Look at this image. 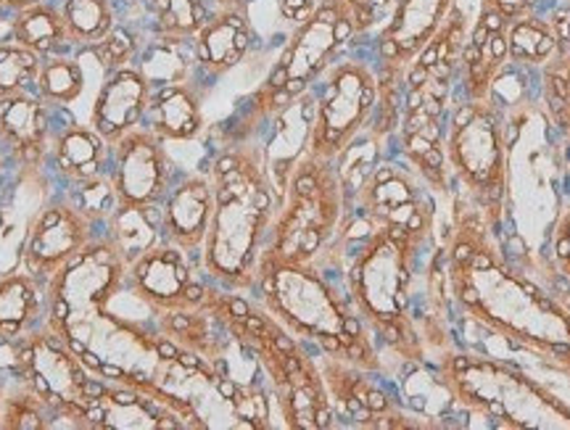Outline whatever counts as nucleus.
<instances>
[{"label":"nucleus","mask_w":570,"mask_h":430,"mask_svg":"<svg viewBox=\"0 0 570 430\" xmlns=\"http://www.w3.org/2000/svg\"><path fill=\"white\" fill-rule=\"evenodd\" d=\"M441 256L449 296L468 320L570 375V310L512 264L502 235L462 196L454 198Z\"/></svg>","instance_id":"f257e3e1"},{"label":"nucleus","mask_w":570,"mask_h":430,"mask_svg":"<svg viewBox=\"0 0 570 430\" xmlns=\"http://www.w3.org/2000/svg\"><path fill=\"white\" fill-rule=\"evenodd\" d=\"M436 246V209L428 204L415 217L370 225L346 272V296L354 312L399 360L423 364L425 343L412 320L417 270Z\"/></svg>","instance_id":"f03ea898"},{"label":"nucleus","mask_w":570,"mask_h":430,"mask_svg":"<svg viewBox=\"0 0 570 430\" xmlns=\"http://www.w3.org/2000/svg\"><path fill=\"white\" fill-rule=\"evenodd\" d=\"M206 172L214 183V214L198 264L219 289L252 293L281 209L259 143L254 138L225 143Z\"/></svg>","instance_id":"7ed1b4c3"},{"label":"nucleus","mask_w":570,"mask_h":430,"mask_svg":"<svg viewBox=\"0 0 570 430\" xmlns=\"http://www.w3.org/2000/svg\"><path fill=\"white\" fill-rule=\"evenodd\" d=\"M252 291L285 331L317 346L320 354L341 356L367 372L383 370L370 328L317 262H283L262 254Z\"/></svg>","instance_id":"20e7f679"},{"label":"nucleus","mask_w":570,"mask_h":430,"mask_svg":"<svg viewBox=\"0 0 570 430\" xmlns=\"http://www.w3.org/2000/svg\"><path fill=\"white\" fill-rule=\"evenodd\" d=\"M377 11L381 9L373 0H315L312 9L296 19L265 82L225 130V143L254 138L256 127L267 125L283 106L315 88L320 77L341 59V50L375 25Z\"/></svg>","instance_id":"39448f33"},{"label":"nucleus","mask_w":570,"mask_h":430,"mask_svg":"<svg viewBox=\"0 0 570 430\" xmlns=\"http://www.w3.org/2000/svg\"><path fill=\"white\" fill-rule=\"evenodd\" d=\"M206 301L252 346L256 360L262 362L269 397L277 401L285 426L298 430L333 428L336 410H333L331 393L325 389L317 360H312L302 341L285 331L265 306L248 301L244 293L225 291L212 283Z\"/></svg>","instance_id":"423d86ee"},{"label":"nucleus","mask_w":570,"mask_h":430,"mask_svg":"<svg viewBox=\"0 0 570 430\" xmlns=\"http://www.w3.org/2000/svg\"><path fill=\"white\" fill-rule=\"evenodd\" d=\"M465 11H458L404 75L402 119L396 127V146L407 167L436 196L452 193L446 169L444 133L452 114L454 88L460 80V53L468 40Z\"/></svg>","instance_id":"0eeeda50"},{"label":"nucleus","mask_w":570,"mask_h":430,"mask_svg":"<svg viewBox=\"0 0 570 430\" xmlns=\"http://www.w3.org/2000/svg\"><path fill=\"white\" fill-rule=\"evenodd\" d=\"M436 381L452 404L497 428L570 430V407L544 383L497 356L449 346L439 354Z\"/></svg>","instance_id":"6e6552de"},{"label":"nucleus","mask_w":570,"mask_h":430,"mask_svg":"<svg viewBox=\"0 0 570 430\" xmlns=\"http://www.w3.org/2000/svg\"><path fill=\"white\" fill-rule=\"evenodd\" d=\"M444 156L462 198L491 231L504 235L512 198V135L497 92L454 104L444 133Z\"/></svg>","instance_id":"1a4fd4ad"},{"label":"nucleus","mask_w":570,"mask_h":430,"mask_svg":"<svg viewBox=\"0 0 570 430\" xmlns=\"http://www.w3.org/2000/svg\"><path fill=\"white\" fill-rule=\"evenodd\" d=\"M348 204L352 198L338 164L306 154L285 185L265 256L320 262L344 235Z\"/></svg>","instance_id":"9d476101"},{"label":"nucleus","mask_w":570,"mask_h":430,"mask_svg":"<svg viewBox=\"0 0 570 430\" xmlns=\"http://www.w3.org/2000/svg\"><path fill=\"white\" fill-rule=\"evenodd\" d=\"M460 9V0H394L391 3V17L375 38V75L381 96H377V111L367 138L377 146L396 135L407 69Z\"/></svg>","instance_id":"9b49d317"},{"label":"nucleus","mask_w":570,"mask_h":430,"mask_svg":"<svg viewBox=\"0 0 570 430\" xmlns=\"http://www.w3.org/2000/svg\"><path fill=\"white\" fill-rule=\"evenodd\" d=\"M315 121L306 154L338 162L348 148L367 135L377 111V75L362 59H338L320 77L315 88Z\"/></svg>","instance_id":"f8f14e48"},{"label":"nucleus","mask_w":570,"mask_h":430,"mask_svg":"<svg viewBox=\"0 0 570 430\" xmlns=\"http://www.w3.org/2000/svg\"><path fill=\"white\" fill-rule=\"evenodd\" d=\"M17 370L24 389L46 401L56 418L75 420V428H85V410L106 385L69 341L48 325L19 343Z\"/></svg>","instance_id":"ddd939ff"},{"label":"nucleus","mask_w":570,"mask_h":430,"mask_svg":"<svg viewBox=\"0 0 570 430\" xmlns=\"http://www.w3.org/2000/svg\"><path fill=\"white\" fill-rule=\"evenodd\" d=\"M125 281L127 262L104 235H98L46 283V325L59 333L71 322L106 310L111 299L125 289Z\"/></svg>","instance_id":"4468645a"},{"label":"nucleus","mask_w":570,"mask_h":430,"mask_svg":"<svg viewBox=\"0 0 570 430\" xmlns=\"http://www.w3.org/2000/svg\"><path fill=\"white\" fill-rule=\"evenodd\" d=\"M125 285L161 317L202 304L212 281L202 272V264H194V254L161 241L127 267Z\"/></svg>","instance_id":"2eb2a0df"},{"label":"nucleus","mask_w":570,"mask_h":430,"mask_svg":"<svg viewBox=\"0 0 570 430\" xmlns=\"http://www.w3.org/2000/svg\"><path fill=\"white\" fill-rule=\"evenodd\" d=\"M317 364L336 418L354 420L360 428H433L431 422H417L391 393L375 385L370 378L375 372L356 368L333 354H323Z\"/></svg>","instance_id":"dca6fc26"},{"label":"nucleus","mask_w":570,"mask_h":430,"mask_svg":"<svg viewBox=\"0 0 570 430\" xmlns=\"http://www.w3.org/2000/svg\"><path fill=\"white\" fill-rule=\"evenodd\" d=\"M109 180L122 204L161 206L173 188V162L159 135L140 125L114 140Z\"/></svg>","instance_id":"f3484780"},{"label":"nucleus","mask_w":570,"mask_h":430,"mask_svg":"<svg viewBox=\"0 0 570 430\" xmlns=\"http://www.w3.org/2000/svg\"><path fill=\"white\" fill-rule=\"evenodd\" d=\"M98 225L71 201H56L32 219L24 241V270L48 283L71 256L98 238Z\"/></svg>","instance_id":"a211bd4d"},{"label":"nucleus","mask_w":570,"mask_h":430,"mask_svg":"<svg viewBox=\"0 0 570 430\" xmlns=\"http://www.w3.org/2000/svg\"><path fill=\"white\" fill-rule=\"evenodd\" d=\"M423 185L407 164L375 162L365 180L356 185L352 201H356V209L362 212L367 225L404 222L431 204Z\"/></svg>","instance_id":"6ab92c4d"},{"label":"nucleus","mask_w":570,"mask_h":430,"mask_svg":"<svg viewBox=\"0 0 570 430\" xmlns=\"http://www.w3.org/2000/svg\"><path fill=\"white\" fill-rule=\"evenodd\" d=\"M510 69L508 25L494 13L479 11L468 30V40L460 53V98L479 100L497 90L499 77Z\"/></svg>","instance_id":"aec40b11"},{"label":"nucleus","mask_w":570,"mask_h":430,"mask_svg":"<svg viewBox=\"0 0 570 430\" xmlns=\"http://www.w3.org/2000/svg\"><path fill=\"white\" fill-rule=\"evenodd\" d=\"M214 214V183L209 172L185 175L161 201V235L173 246L202 254Z\"/></svg>","instance_id":"412c9836"},{"label":"nucleus","mask_w":570,"mask_h":430,"mask_svg":"<svg viewBox=\"0 0 570 430\" xmlns=\"http://www.w3.org/2000/svg\"><path fill=\"white\" fill-rule=\"evenodd\" d=\"M254 46V27L248 6H225L214 9L206 25L196 32V75L202 80H219L238 63H244Z\"/></svg>","instance_id":"4be33fe9"},{"label":"nucleus","mask_w":570,"mask_h":430,"mask_svg":"<svg viewBox=\"0 0 570 430\" xmlns=\"http://www.w3.org/2000/svg\"><path fill=\"white\" fill-rule=\"evenodd\" d=\"M151 82L140 75L138 67H122L106 75L90 109V127L109 143L135 130L146 119L151 104Z\"/></svg>","instance_id":"5701e85b"},{"label":"nucleus","mask_w":570,"mask_h":430,"mask_svg":"<svg viewBox=\"0 0 570 430\" xmlns=\"http://www.w3.org/2000/svg\"><path fill=\"white\" fill-rule=\"evenodd\" d=\"M312 121H315V92L312 90L302 92V96L291 100L288 106H283V109L267 121L269 138L265 146L259 148L262 156H265L269 183H273L277 198H283L291 172H294L296 164L302 162L306 150H309Z\"/></svg>","instance_id":"b1692460"},{"label":"nucleus","mask_w":570,"mask_h":430,"mask_svg":"<svg viewBox=\"0 0 570 430\" xmlns=\"http://www.w3.org/2000/svg\"><path fill=\"white\" fill-rule=\"evenodd\" d=\"M85 428L104 430H177L185 428L183 420L156 404L154 399L142 397L130 385L117 383L104 385V391L90 401L85 410Z\"/></svg>","instance_id":"393cba45"},{"label":"nucleus","mask_w":570,"mask_h":430,"mask_svg":"<svg viewBox=\"0 0 570 430\" xmlns=\"http://www.w3.org/2000/svg\"><path fill=\"white\" fill-rule=\"evenodd\" d=\"M204 88L194 80L173 82L151 92L142 125L164 143H188L204 133Z\"/></svg>","instance_id":"a878e982"},{"label":"nucleus","mask_w":570,"mask_h":430,"mask_svg":"<svg viewBox=\"0 0 570 430\" xmlns=\"http://www.w3.org/2000/svg\"><path fill=\"white\" fill-rule=\"evenodd\" d=\"M51 135V104L38 92L0 98V143L24 164H38Z\"/></svg>","instance_id":"bb28decb"},{"label":"nucleus","mask_w":570,"mask_h":430,"mask_svg":"<svg viewBox=\"0 0 570 430\" xmlns=\"http://www.w3.org/2000/svg\"><path fill=\"white\" fill-rule=\"evenodd\" d=\"M53 167L69 185L109 175L111 143L92 127L67 125L53 140Z\"/></svg>","instance_id":"cd10ccee"},{"label":"nucleus","mask_w":570,"mask_h":430,"mask_svg":"<svg viewBox=\"0 0 570 430\" xmlns=\"http://www.w3.org/2000/svg\"><path fill=\"white\" fill-rule=\"evenodd\" d=\"M104 238L119 251V256L130 267L138 256L164 241L161 206H138L117 201L109 219L104 222Z\"/></svg>","instance_id":"c85d7f7f"},{"label":"nucleus","mask_w":570,"mask_h":430,"mask_svg":"<svg viewBox=\"0 0 570 430\" xmlns=\"http://www.w3.org/2000/svg\"><path fill=\"white\" fill-rule=\"evenodd\" d=\"M132 67L151 82V88L185 82L196 77V50L194 38H167V35H154L146 46H140Z\"/></svg>","instance_id":"c756f323"},{"label":"nucleus","mask_w":570,"mask_h":430,"mask_svg":"<svg viewBox=\"0 0 570 430\" xmlns=\"http://www.w3.org/2000/svg\"><path fill=\"white\" fill-rule=\"evenodd\" d=\"M9 40L19 42V46L35 50V53L48 59V56L67 53L71 48L67 27H63V17L59 6L48 3L32 6L19 13H11L9 19Z\"/></svg>","instance_id":"7c9ffc66"},{"label":"nucleus","mask_w":570,"mask_h":430,"mask_svg":"<svg viewBox=\"0 0 570 430\" xmlns=\"http://www.w3.org/2000/svg\"><path fill=\"white\" fill-rule=\"evenodd\" d=\"M40 317V277L30 270L0 277V341H17Z\"/></svg>","instance_id":"2f4dec72"},{"label":"nucleus","mask_w":570,"mask_h":430,"mask_svg":"<svg viewBox=\"0 0 570 430\" xmlns=\"http://www.w3.org/2000/svg\"><path fill=\"white\" fill-rule=\"evenodd\" d=\"M508 48L512 69H541L558 53V35L550 17L529 13L508 25Z\"/></svg>","instance_id":"473e14b6"},{"label":"nucleus","mask_w":570,"mask_h":430,"mask_svg":"<svg viewBox=\"0 0 570 430\" xmlns=\"http://www.w3.org/2000/svg\"><path fill=\"white\" fill-rule=\"evenodd\" d=\"M61 17L71 48L77 50H92L117 27L111 0H63Z\"/></svg>","instance_id":"72a5a7b5"},{"label":"nucleus","mask_w":570,"mask_h":430,"mask_svg":"<svg viewBox=\"0 0 570 430\" xmlns=\"http://www.w3.org/2000/svg\"><path fill=\"white\" fill-rule=\"evenodd\" d=\"M541 71V104L547 119L562 138L570 140V46L558 48L550 63Z\"/></svg>","instance_id":"f704fd0d"},{"label":"nucleus","mask_w":570,"mask_h":430,"mask_svg":"<svg viewBox=\"0 0 570 430\" xmlns=\"http://www.w3.org/2000/svg\"><path fill=\"white\" fill-rule=\"evenodd\" d=\"M35 92H38L40 98H46L51 106H56V109H63V106L77 104L85 92L82 63L77 59H71V56H67V53L48 56V59H42Z\"/></svg>","instance_id":"c9c22d12"},{"label":"nucleus","mask_w":570,"mask_h":430,"mask_svg":"<svg viewBox=\"0 0 570 430\" xmlns=\"http://www.w3.org/2000/svg\"><path fill=\"white\" fill-rule=\"evenodd\" d=\"M154 19V35L167 38H196L212 17V0H146Z\"/></svg>","instance_id":"e433bc0d"},{"label":"nucleus","mask_w":570,"mask_h":430,"mask_svg":"<svg viewBox=\"0 0 570 430\" xmlns=\"http://www.w3.org/2000/svg\"><path fill=\"white\" fill-rule=\"evenodd\" d=\"M42 56L19 46V42H0V98L32 92L38 85Z\"/></svg>","instance_id":"4c0bfd02"},{"label":"nucleus","mask_w":570,"mask_h":430,"mask_svg":"<svg viewBox=\"0 0 570 430\" xmlns=\"http://www.w3.org/2000/svg\"><path fill=\"white\" fill-rule=\"evenodd\" d=\"M51 418H56L51 407L46 401L35 397L30 389H24V393H19L17 399L6 401V410L3 418L6 422H0V428H9V430H42V428H51Z\"/></svg>","instance_id":"58836bf2"},{"label":"nucleus","mask_w":570,"mask_h":430,"mask_svg":"<svg viewBox=\"0 0 570 430\" xmlns=\"http://www.w3.org/2000/svg\"><path fill=\"white\" fill-rule=\"evenodd\" d=\"M140 50V40L127 30V27H114V30L106 35V38L92 48V53L98 56V61L104 63L106 71L130 67Z\"/></svg>","instance_id":"ea45409f"},{"label":"nucleus","mask_w":570,"mask_h":430,"mask_svg":"<svg viewBox=\"0 0 570 430\" xmlns=\"http://www.w3.org/2000/svg\"><path fill=\"white\" fill-rule=\"evenodd\" d=\"M539 6H541V0H481L479 11L494 13V17L502 19L504 25H510V21H515L520 17L537 13Z\"/></svg>","instance_id":"a19ab883"},{"label":"nucleus","mask_w":570,"mask_h":430,"mask_svg":"<svg viewBox=\"0 0 570 430\" xmlns=\"http://www.w3.org/2000/svg\"><path fill=\"white\" fill-rule=\"evenodd\" d=\"M40 3H48V0H0V9L6 13H19L24 9H32V6H40Z\"/></svg>","instance_id":"79ce46f5"},{"label":"nucleus","mask_w":570,"mask_h":430,"mask_svg":"<svg viewBox=\"0 0 570 430\" xmlns=\"http://www.w3.org/2000/svg\"><path fill=\"white\" fill-rule=\"evenodd\" d=\"M214 9H225V6H248V0H212Z\"/></svg>","instance_id":"37998d69"},{"label":"nucleus","mask_w":570,"mask_h":430,"mask_svg":"<svg viewBox=\"0 0 570 430\" xmlns=\"http://www.w3.org/2000/svg\"><path fill=\"white\" fill-rule=\"evenodd\" d=\"M3 19H6V11H3V9H0V25H3Z\"/></svg>","instance_id":"c03bdc74"},{"label":"nucleus","mask_w":570,"mask_h":430,"mask_svg":"<svg viewBox=\"0 0 570 430\" xmlns=\"http://www.w3.org/2000/svg\"><path fill=\"white\" fill-rule=\"evenodd\" d=\"M568 3H570V0H568Z\"/></svg>","instance_id":"a18cd8bd"}]
</instances>
